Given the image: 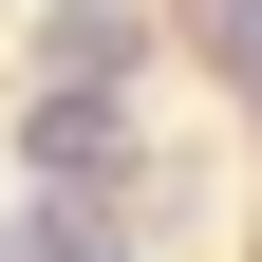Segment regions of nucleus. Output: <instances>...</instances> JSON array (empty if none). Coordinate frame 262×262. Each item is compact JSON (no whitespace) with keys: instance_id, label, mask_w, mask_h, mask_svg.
Wrapping results in <instances>:
<instances>
[{"instance_id":"1","label":"nucleus","mask_w":262,"mask_h":262,"mask_svg":"<svg viewBox=\"0 0 262 262\" xmlns=\"http://www.w3.org/2000/svg\"><path fill=\"white\" fill-rule=\"evenodd\" d=\"M187 19H206V56H225L244 94H262V0H187Z\"/></svg>"},{"instance_id":"2","label":"nucleus","mask_w":262,"mask_h":262,"mask_svg":"<svg viewBox=\"0 0 262 262\" xmlns=\"http://www.w3.org/2000/svg\"><path fill=\"white\" fill-rule=\"evenodd\" d=\"M19 262H113V225H94V206H38V244H19Z\"/></svg>"}]
</instances>
